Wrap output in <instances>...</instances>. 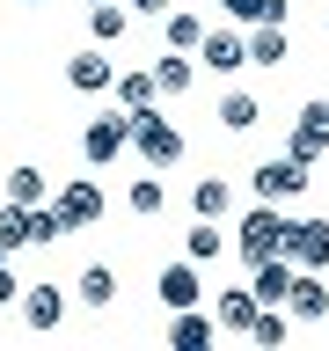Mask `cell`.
Listing matches in <instances>:
<instances>
[{"label": "cell", "instance_id": "1", "mask_svg": "<svg viewBox=\"0 0 329 351\" xmlns=\"http://www.w3.org/2000/svg\"><path fill=\"white\" fill-rule=\"evenodd\" d=\"M125 125H132V154L147 161V169H175L183 154H191V139H183V125H175L161 103L147 110H125Z\"/></svg>", "mask_w": 329, "mask_h": 351}, {"label": "cell", "instance_id": "2", "mask_svg": "<svg viewBox=\"0 0 329 351\" xmlns=\"http://www.w3.org/2000/svg\"><path fill=\"white\" fill-rule=\"evenodd\" d=\"M278 234H285V205H249L241 213V227H234V249H241V263H263V256H278Z\"/></svg>", "mask_w": 329, "mask_h": 351}, {"label": "cell", "instance_id": "3", "mask_svg": "<svg viewBox=\"0 0 329 351\" xmlns=\"http://www.w3.org/2000/svg\"><path fill=\"white\" fill-rule=\"evenodd\" d=\"M249 191H256L263 205H293V197H307V161H293V154L256 161V169H249Z\"/></svg>", "mask_w": 329, "mask_h": 351}, {"label": "cell", "instance_id": "4", "mask_svg": "<svg viewBox=\"0 0 329 351\" xmlns=\"http://www.w3.org/2000/svg\"><path fill=\"white\" fill-rule=\"evenodd\" d=\"M278 256L293 263V271H322L329 263V219H285Z\"/></svg>", "mask_w": 329, "mask_h": 351}, {"label": "cell", "instance_id": "5", "mask_svg": "<svg viewBox=\"0 0 329 351\" xmlns=\"http://www.w3.org/2000/svg\"><path fill=\"white\" fill-rule=\"evenodd\" d=\"M51 205H59L66 227H95V219L110 213V197H103V183H95V176H66L59 191H51Z\"/></svg>", "mask_w": 329, "mask_h": 351}, {"label": "cell", "instance_id": "6", "mask_svg": "<svg viewBox=\"0 0 329 351\" xmlns=\"http://www.w3.org/2000/svg\"><path fill=\"white\" fill-rule=\"evenodd\" d=\"M125 147H132L125 110H110V117H88V125H81V161H88V169H110Z\"/></svg>", "mask_w": 329, "mask_h": 351}, {"label": "cell", "instance_id": "7", "mask_svg": "<svg viewBox=\"0 0 329 351\" xmlns=\"http://www.w3.org/2000/svg\"><path fill=\"white\" fill-rule=\"evenodd\" d=\"M285 154H293V161H307V169H315V161L329 154V103H322V95H315V103H300V117H293V139H285Z\"/></svg>", "mask_w": 329, "mask_h": 351}, {"label": "cell", "instance_id": "8", "mask_svg": "<svg viewBox=\"0 0 329 351\" xmlns=\"http://www.w3.org/2000/svg\"><path fill=\"white\" fill-rule=\"evenodd\" d=\"M110 81H117V59H110L103 44H88V51L66 59V88L73 95H110Z\"/></svg>", "mask_w": 329, "mask_h": 351}, {"label": "cell", "instance_id": "9", "mask_svg": "<svg viewBox=\"0 0 329 351\" xmlns=\"http://www.w3.org/2000/svg\"><path fill=\"white\" fill-rule=\"evenodd\" d=\"M154 300L169 307V315H175V307H205V278H197V263H191V256L169 263V271L154 278Z\"/></svg>", "mask_w": 329, "mask_h": 351}, {"label": "cell", "instance_id": "10", "mask_svg": "<svg viewBox=\"0 0 329 351\" xmlns=\"http://www.w3.org/2000/svg\"><path fill=\"white\" fill-rule=\"evenodd\" d=\"M22 329H37V337H44V329H59L66 322V285H22Z\"/></svg>", "mask_w": 329, "mask_h": 351}, {"label": "cell", "instance_id": "11", "mask_svg": "<svg viewBox=\"0 0 329 351\" xmlns=\"http://www.w3.org/2000/svg\"><path fill=\"white\" fill-rule=\"evenodd\" d=\"M285 315H293V322H329V285H322V271H293Z\"/></svg>", "mask_w": 329, "mask_h": 351}, {"label": "cell", "instance_id": "12", "mask_svg": "<svg viewBox=\"0 0 329 351\" xmlns=\"http://www.w3.org/2000/svg\"><path fill=\"white\" fill-rule=\"evenodd\" d=\"M197 59L212 66V73H241V66H249V37H241V29H205Z\"/></svg>", "mask_w": 329, "mask_h": 351}, {"label": "cell", "instance_id": "13", "mask_svg": "<svg viewBox=\"0 0 329 351\" xmlns=\"http://www.w3.org/2000/svg\"><path fill=\"white\" fill-rule=\"evenodd\" d=\"M249 293H256L263 307H285V293H293V263H285V256L249 263Z\"/></svg>", "mask_w": 329, "mask_h": 351}, {"label": "cell", "instance_id": "14", "mask_svg": "<svg viewBox=\"0 0 329 351\" xmlns=\"http://www.w3.org/2000/svg\"><path fill=\"white\" fill-rule=\"evenodd\" d=\"M212 315H197V307H175V315H169V351H205V344H212Z\"/></svg>", "mask_w": 329, "mask_h": 351}, {"label": "cell", "instance_id": "15", "mask_svg": "<svg viewBox=\"0 0 329 351\" xmlns=\"http://www.w3.org/2000/svg\"><path fill=\"white\" fill-rule=\"evenodd\" d=\"M285 51H293V29L285 22H256L249 29V66H285Z\"/></svg>", "mask_w": 329, "mask_h": 351}, {"label": "cell", "instance_id": "16", "mask_svg": "<svg viewBox=\"0 0 329 351\" xmlns=\"http://www.w3.org/2000/svg\"><path fill=\"white\" fill-rule=\"evenodd\" d=\"M256 293H249V285H227V293H219V307H212V322L219 329H241V337H249V322H256Z\"/></svg>", "mask_w": 329, "mask_h": 351}, {"label": "cell", "instance_id": "17", "mask_svg": "<svg viewBox=\"0 0 329 351\" xmlns=\"http://www.w3.org/2000/svg\"><path fill=\"white\" fill-rule=\"evenodd\" d=\"M110 88H117V110H147V103H161V88H154V66H125Z\"/></svg>", "mask_w": 329, "mask_h": 351}, {"label": "cell", "instance_id": "18", "mask_svg": "<svg viewBox=\"0 0 329 351\" xmlns=\"http://www.w3.org/2000/svg\"><path fill=\"white\" fill-rule=\"evenodd\" d=\"M191 213L197 219H227L234 213V183H227V176H205V183L191 191Z\"/></svg>", "mask_w": 329, "mask_h": 351}, {"label": "cell", "instance_id": "19", "mask_svg": "<svg viewBox=\"0 0 329 351\" xmlns=\"http://www.w3.org/2000/svg\"><path fill=\"white\" fill-rule=\"evenodd\" d=\"M73 300L81 307H110L117 300V271H110V263H88L81 278H73Z\"/></svg>", "mask_w": 329, "mask_h": 351}, {"label": "cell", "instance_id": "20", "mask_svg": "<svg viewBox=\"0 0 329 351\" xmlns=\"http://www.w3.org/2000/svg\"><path fill=\"white\" fill-rule=\"evenodd\" d=\"M161 37H169V51H197V44H205V15L169 8V15H161Z\"/></svg>", "mask_w": 329, "mask_h": 351}, {"label": "cell", "instance_id": "21", "mask_svg": "<svg viewBox=\"0 0 329 351\" xmlns=\"http://www.w3.org/2000/svg\"><path fill=\"white\" fill-rule=\"evenodd\" d=\"M256 117H263V103L256 95H227V103H219V132H234V139H249V132H256Z\"/></svg>", "mask_w": 329, "mask_h": 351}, {"label": "cell", "instance_id": "22", "mask_svg": "<svg viewBox=\"0 0 329 351\" xmlns=\"http://www.w3.org/2000/svg\"><path fill=\"white\" fill-rule=\"evenodd\" d=\"M219 249H227V227H219V219H191V234H183V256H191V263H212Z\"/></svg>", "mask_w": 329, "mask_h": 351}, {"label": "cell", "instance_id": "23", "mask_svg": "<svg viewBox=\"0 0 329 351\" xmlns=\"http://www.w3.org/2000/svg\"><path fill=\"white\" fill-rule=\"evenodd\" d=\"M219 8H227V22H241V29H256V22H285V15H293L285 0H219Z\"/></svg>", "mask_w": 329, "mask_h": 351}, {"label": "cell", "instance_id": "24", "mask_svg": "<svg viewBox=\"0 0 329 351\" xmlns=\"http://www.w3.org/2000/svg\"><path fill=\"white\" fill-rule=\"evenodd\" d=\"M191 81H197L191 51H169V59L154 66V88H161V95H191Z\"/></svg>", "mask_w": 329, "mask_h": 351}, {"label": "cell", "instance_id": "25", "mask_svg": "<svg viewBox=\"0 0 329 351\" xmlns=\"http://www.w3.org/2000/svg\"><path fill=\"white\" fill-rule=\"evenodd\" d=\"M161 205H169V191H161V176H132V183H125V213L154 219Z\"/></svg>", "mask_w": 329, "mask_h": 351}, {"label": "cell", "instance_id": "26", "mask_svg": "<svg viewBox=\"0 0 329 351\" xmlns=\"http://www.w3.org/2000/svg\"><path fill=\"white\" fill-rule=\"evenodd\" d=\"M8 197H15V205H44V197H51V183H44V169H37V161L8 169Z\"/></svg>", "mask_w": 329, "mask_h": 351}, {"label": "cell", "instance_id": "27", "mask_svg": "<svg viewBox=\"0 0 329 351\" xmlns=\"http://www.w3.org/2000/svg\"><path fill=\"white\" fill-rule=\"evenodd\" d=\"M59 234H73V227L59 219V205H51V197H44V205H29V249H51Z\"/></svg>", "mask_w": 329, "mask_h": 351}, {"label": "cell", "instance_id": "28", "mask_svg": "<svg viewBox=\"0 0 329 351\" xmlns=\"http://www.w3.org/2000/svg\"><path fill=\"white\" fill-rule=\"evenodd\" d=\"M125 22H132V8H117V0H95V8H88L95 44H117V37H125Z\"/></svg>", "mask_w": 329, "mask_h": 351}, {"label": "cell", "instance_id": "29", "mask_svg": "<svg viewBox=\"0 0 329 351\" xmlns=\"http://www.w3.org/2000/svg\"><path fill=\"white\" fill-rule=\"evenodd\" d=\"M249 337H256V344H285V337H293V322H285V307H256V322H249Z\"/></svg>", "mask_w": 329, "mask_h": 351}, {"label": "cell", "instance_id": "30", "mask_svg": "<svg viewBox=\"0 0 329 351\" xmlns=\"http://www.w3.org/2000/svg\"><path fill=\"white\" fill-rule=\"evenodd\" d=\"M8 300H22V278H15V263H0V307Z\"/></svg>", "mask_w": 329, "mask_h": 351}, {"label": "cell", "instance_id": "31", "mask_svg": "<svg viewBox=\"0 0 329 351\" xmlns=\"http://www.w3.org/2000/svg\"><path fill=\"white\" fill-rule=\"evenodd\" d=\"M125 8H132V15H154V22H161V15L175 8V0H125Z\"/></svg>", "mask_w": 329, "mask_h": 351}, {"label": "cell", "instance_id": "32", "mask_svg": "<svg viewBox=\"0 0 329 351\" xmlns=\"http://www.w3.org/2000/svg\"><path fill=\"white\" fill-rule=\"evenodd\" d=\"M0 263H15V249H8V241H0Z\"/></svg>", "mask_w": 329, "mask_h": 351}, {"label": "cell", "instance_id": "33", "mask_svg": "<svg viewBox=\"0 0 329 351\" xmlns=\"http://www.w3.org/2000/svg\"><path fill=\"white\" fill-rule=\"evenodd\" d=\"M22 8H44V0H22Z\"/></svg>", "mask_w": 329, "mask_h": 351}, {"label": "cell", "instance_id": "34", "mask_svg": "<svg viewBox=\"0 0 329 351\" xmlns=\"http://www.w3.org/2000/svg\"><path fill=\"white\" fill-rule=\"evenodd\" d=\"M88 8H95V0H88Z\"/></svg>", "mask_w": 329, "mask_h": 351}]
</instances>
